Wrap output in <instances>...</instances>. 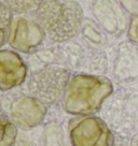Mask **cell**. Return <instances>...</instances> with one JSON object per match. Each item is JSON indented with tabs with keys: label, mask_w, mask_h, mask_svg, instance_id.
Instances as JSON below:
<instances>
[{
	"label": "cell",
	"mask_w": 138,
	"mask_h": 146,
	"mask_svg": "<svg viewBox=\"0 0 138 146\" xmlns=\"http://www.w3.org/2000/svg\"><path fill=\"white\" fill-rule=\"evenodd\" d=\"M113 92L109 78L93 74H76L69 80L63 96L64 110L72 115H91L99 111Z\"/></svg>",
	"instance_id": "6da1fadb"
},
{
	"label": "cell",
	"mask_w": 138,
	"mask_h": 146,
	"mask_svg": "<svg viewBox=\"0 0 138 146\" xmlns=\"http://www.w3.org/2000/svg\"><path fill=\"white\" fill-rule=\"evenodd\" d=\"M37 22L51 41L66 42L82 29L83 10L74 0H46L37 10Z\"/></svg>",
	"instance_id": "7a4b0ae2"
},
{
	"label": "cell",
	"mask_w": 138,
	"mask_h": 146,
	"mask_svg": "<svg viewBox=\"0 0 138 146\" xmlns=\"http://www.w3.org/2000/svg\"><path fill=\"white\" fill-rule=\"evenodd\" d=\"M70 80L67 69L57 66H46L31 74L28 90L32 97L44 104H54L64 96Z\"/></svg>",
	"instance_id": "3957f363"
},
{
	"label": "cell",
	"mask_w": 138,
	"mask_h": 146,
	"mask_svg": "<svg viewBox=\"0 0 138 146\" xmlns=\"http://www.w3.org/2000/svg\"><path fill=\"white\" fill-rule=\"evenodd\" d=\"M72 146H112L115 139L107 123L99 117L85 115L69 121Z\"/></svg>",
	"instance_id": "277c9868"
},
{
	"label": "cell",
	"mask_w": 138,
	"mask_h": 146,
	"mask_svg": "<svg viewBox=\"0 0 138 146\" xmlns=\"http://www.w3.org/2000/svg\"><path fill=\"white\" fill-rule=\"evenodd\" d=\"M46 106L32 96H22L15 99L10 106V117L17 128L30 130L43 121Z\"/></svg>",
	"instance_id": "5b68a950"
},
{
	"label": "cell",
	"mask_w": 138,
	"mask_h": 146,
	"mask_svg": "<svg viewBox=\"0 0 138 146\" xmlns=\"http://www.w3.org/2000/svg\"><path fill=\"white\" fill-rule=\"evenodd\" d=\"M92 12L98 25L113 36H119L126 29V11L118 0H92Z\"/></svg>",
	"instance_id": "8992f818"
},
{
	"label": "cell",
	"mask_w": 138,
	"mask_h": 146,
	"mask_svg": "<svg viewBox=\"0 0 138 146\" xmlns=\"http://www.w3.org/2000/svg\"><path fill=\"white\" fill-rule=\"evenodd\" d=\"M46 33L38 22L31 18L17 17L12 23L9 43L11 47L22 53H30L40 45Z\"/></svg>",
	"instance_id": "52a82bcc"
},
{
	"label": "cell",
	"mask_w": 138,
	"mask_h": 146,
	"mask_svg": "<svg viewBox=\"0 0 138 146\" xmlns=\"http://www.w3.org/2000/svg\"><path fill=\"white\" fill-rule=\"evenodd\" d=\"M27 76V66L13 50H0V90L5 91L22 85Z\"/></svg>",
	"instance_id": "ba28073f"
},
{
	"label": "cell",
	"mask_w": 138,
	"mask_h": 146,
	"mask_svg": "<svg viewBox=\"0 0 138 146\" xmlns=\"http://www.w3.org/2000/svg\"><path fill=\"white\" fill-rule=\"evenodd\" d=\"M115 76L122 80L134 78L138 74V50L127 43L120 47L115 60Z\"/></svg>",
	"instance_id": "9c48e42d"
},
{
	"label": "cell",
	"mask_w": 138,
	"mask_h": 146,
	"mask_svg": "<svg viewBox=\"0 0 138 146\" xmlns=\"http://www.w3.org/2000/svg\"><path fill=\"white\" fill-rule=\"evenodd\" d=\"M12 23V11L5 2L0 1V47L9 40Z\"/></svg>",
	"instance_id": "30bf717a"
},
{
	"label": "cell",
	"mask_w": 138,
	"mask_h": 146,
	"mask_svg": "<svg viewBox=\"0 0 138 146\" xmlns=\"http://www.w3.org/2000/svg\"><path fill=\"white\" fill-rule=\"evenodd\" d=\"M17 137V127L5 116H0V146H13Z\"/></svg>",
	"instance_id": "8fae6325"
},
{
	"label": "cell",
	"mask_w": 138,
	"mask_h": 146,
	"mask_svg": "<svg viewBox=\"0 0 138 146\" xmlns=\"http://www.w3.org/2000/svg\"><path fill=\"white\" fill-rule=\"evenodd\" d=\"M42 146H65L63 131L55 123L48 125L42 133Z\"/></svg>",
	"instance_id": "7c38bea8"
},
{
	"label": "cell",
	"mask_w": 138,
	"mask_h": 146,
	"mask_svg": "<svg viewBox=\"0 0 138 146\" xmlns=\"http://www.w3.org/2000/svg\"><path fill=\"white\" fill-rule=\"evenodd\" d=\"M9 9L16 14L27 13L33 10H38L43 0H5Z\"/></svg>",
	"instance_id": "4fadbf2b"
},
{
	"label": "cell",
	"mask_w": 138,
	"mask_h": 146,
	"mask_svg": "<svg viewBox=\"0 0 138 146\" xmlns=\"http://www.w3.org/2000/svg\"><path fill=\"white\" fill-rule=\"evenodd\" d=\"M82 32L88 41L96 44V45H101L105 42V36L102 35V32L99 30L97 25H95L92 21H86L83 24Z\"/></svg>",
	"instance_id": "5bb4252c"
},
{
	"label": "cell",
	"mask_w": 138,
	"mask_h": 146,
	"mask_svg": "<svg viewBox=\"0 0 138 146\" xmlns=\"http://www.w3.org/2000/svg\"><path fill=\"white\" fill-rule=\"evenodd\" d=\"M127 36L129 41L138 46V14L133 15L127 27Z\"/></svg>",
	"instance_id": "9a60e30c"
},
{
	"label": "cell",
	"mask_w": 138,
	"mask_h": 146,
	"mask_svg": "<svg viewBox=\"0 0 138 146\" xmlns=\"http://www.w3.org/2000/svg\"><path fill=\"white\" fill-rule=\"evenodd\" d=\"M120 5L123 7L126 13L133 15L138 14V0H118Z\"/></svg>",
	"instance_id": "2e32d148"
},
{
	"label": "cell",
	"mask_w": 138,
	"mask_h": 146,
	"mask_svg": "<svg viewBox=\"0 0 138 146\" xmlns=\"http://www.w3.org/2000/svg\"><path fill=\"white\" fill-rule=\"evenodd\" d=\"M132 146H138V135L135 137V140H133V144Z\"/></svg>",
	"instance_id": "e0dca14e"
}]
</instances>
